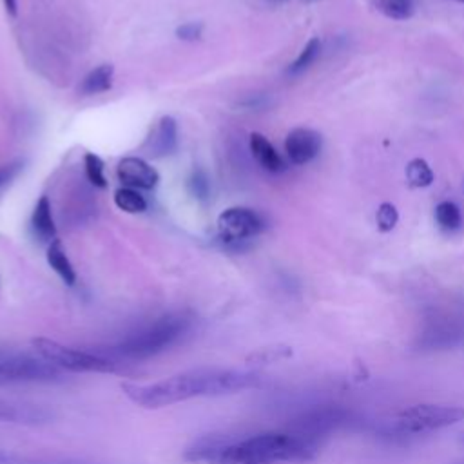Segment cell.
Here are the masks:
<instances>
[{"label": "cell", "mask_w": 464, "mask_h": 464, "mask_svg": "<svg viewBox=\"0 0 464 464\" xmlns=\"http://www.w3.org/2000/svg\"><path fill=\"white\" fill-rule=\"evenodd\" d=\"M259 384L261 375L250 370L194 368L150 384L123 382L121 390L134 404L149 410H158L198 397L228 395L256 388Z\"/></svg>", "instance_id": "6da1fadb"}, {"label": "cell", "mask_w": 464, "mask_h": 464, "mask_svg": "<svg viewBox=\"0 0 464 464\" xmlns=\"http://www.w3.org/2000/svg\"><path fill=\"white\" fill-rule=\"evenodd\" d=\"M319 444L294 431H265L245 439L227 437L216 464H276L310 460Z\"/></svg>", "instance_id": "7a4b0ae2"}, {"label": "cell", "mask_w": 464, "mask_h": 464, "mask_svg": "<svg viewBox=\"0 0 464 464\" xmlns=\"http://www.w3.org/2000/svg\"><path fill=\"white\" fill-rule=\"evenodd\" d=\"M194 314L176 310L156 317L112 344L109 350H98L116 362H138L156 357L179 344L194 326Z\"/></svg>", "instance_id": "3957f363"}, {"label": "cell", "mask_w": 464, "mask_h": 464, "mask_svg": "<svg viewBox=\"0 0 464 464\" xmlns=\"http://www.w3.org/2000/svg\"><path fill=\"white\" fill-rule=\"evenodd\" d=\"M33 352L58 368L60 372H74V373H111L118 372L120 362L103 355L102 352H89L72 346H65L58 341L47 337H36L31 341Z\"/></svg>", "instance_id": "277c9868"}, {"label": "cell", "mask_w": 464, "mask_h": 464, "mask_svg": "<svg viewBox=\"0 0 464 464\" xmlns=\"http://www.w3.org/2000/svg\"><path fill=\"white\" fill-rule=\"evenodd\" d=\"M464 420V408L446 404H415L401 410L393 419V428L399 433H430Z\"/></svg>", "instance_id": "5b68a950"}, {"label": "cell", "mask_w": 464, "mask_h": 464, "mask_svg": "<svg viewBox=\"0 0 464 464\" xmlns=\"http://www.w3.org/2000/svg\"><path fill=\"white\" fill-rule=\"evenodd\" d=\"M62 379L63 372L38 355L0 348V386L13 382H54Z\"/></svg>", "instance_id": "8992f818"}, {"label": "cell", "mask_w": 464, "mask_h": 464, "mask_svg": "<svg viewBox=\"0 0 464 464\" xmlns=\"http://www.w3.org/2000/svg\"><path fill=\"white\" fill-rule=\"evenodd\" d=\"M263 218L246 207H230L218 218V236L227 246H241L261 234Z\"/></svg>", "instance_id": "52a82bcc"}, {"label": "cell", "mask_w": 464, "mask_h": 464, "mask_svg": "<svg viewBox=\"0 0 464 464\" xmlns=\"http://www.w3.org/2000/svg\"><path fill=\"white\" fill-rule=\"evenodd\" d=\"M321 134L314 129L295 127L286 134L285 150L294 165H304L312 161L321 150Z\"/></svg>", "instance_id": "ba28073f"}, {"label": "cell", "mask_w": 464, "mask_h": 464, "mask_svg": "<svg viewBox=\"0 0 464 464\" xmlns=\"http://www.w3.org/2000/svg\"><path fill=\"white\" fill-rule=\"evenodd\" d=\"M116 176L125 187L136 190H152L160 181L158 170L136 156L123 158L116 167Z\"/></svg>", "instance_id": "9c48e42d"}, {"label": "cell", "mask_w": 464, "mask_h": 464, "mask_svg": "<svg viewBox=\"0 0 464 464\" xmlns=\"http://www.w3.org/2000/svg\"><path fill=\"white\" fill-rule=\"evenodd\" d=\"M51 419V413L34 404L14 402L0 397V422H14V424H44Z\"/></svg>", "instance_id": "30bf717a"}, {"label": "cell", "mask_w": 464, "mask_h": 464, "mask_svg": "<svg viewBox=\"0 0 464 464\" xmlns=\"http://www.w3.org/2000/svg\"><path fill=\"white\" fill-rule=\"evenodd\" d=\"M178 147V123L172 116H161L150 138L147 140V150L154 158L169 156Z\"/></svg>", "instance_id": "8fae6325"}, {"label": "cell", "mask_w": 464, "mask_h": 464, "mask_svg": "<svg viewBox=\"0 0 464 464\" xmlns=\"http://www.w3.org/2000/svg\"><path fill=\"white\" fill-rule=\"evenodd\" d=\"M250 152L254 156V160L268 172H283L285 170V161L279 156V152L274 149V145L261 134V132H252L250 140Z\"/></svg>", "instance_id": "7c38bea8"}, {"label": "cell", "mask_w": 464, "mask_h": 464, "mask_svg": "<svg viewBox=\"0 0 464 464\" xmlns=\"http://www.w3.org/2000/svg\"><path fill=\"white\" fill-rule=\"evenodd\" d=\"M31 227L34 236L42 241V243H51L56 239V225L53 219V210H51V201L47 196H42L33 210L31 216Z\"/></svg>", "instance_id": "4fadbf2b"}, {"label": "cell", "mask_w": 464, "mask_h": 464, "mask_svg": "<svg viewBox=\"0 0 464 464\" xmlns=\"http://www.w3.org/2000/svg\"><path fill=\"white\" fill-rule=\"evenodd\" d=\"M47 263L65 285L76 283V272H74L72 263L69 261L60 239H54L47 245Z\"/></svg>", "instance_id": "5bb4252c"}, {"label": "cell", "mask_w": 464, "mask_h": 464, "mask_svg": "<svg viewBox=\"0 0 464 464\" xmlns=\"http://www.w3.org/2000/svg\"><path fill=\"white\" fill-rule=\"evenodd\" d=\"M112 78H114V67L111 63H102L82 80L80 92L85 96L105 92L112 87Z\"/></svg>", "instance_id": "9a60e30c"}, {"label": "cell", "mask_w": 464, "mask_h": 464, "mask_svg": "<svg viewBox=\"0 0 464 464\" xmlns=\"http://www.w3.org/2000/svg\"><path fill=\"white\" fill-rule=\"evenodd\" d=\"M0 464H96L92 460L72 459V457H33L0 450Z\"/></svg>", "instance_id": "2e32d148"}, {"label": "cell", "mask_w": 464, "mask_h": 464, "mask_svg": "<svg viewBox=\"0 0 464 464\" xmlns=\"http://www.w3.org/2000/svg\"><path fill=\"white\" fill-rule=\"evenodd\" d=\"M114 203L120 210L129 214H140L147 210L145 198L136 188H129V187H121L114 192Z\"/></svg>", "instance_id": "e0dca14e"}, {"label": "cell", "mask_w": 464, "mask_h": 464, "mask_svg": "<svg viewBox=\"0 0 464 464\" xmlns=\"http://www.w3.org/2000/svg\"><path fill=\"white\" fill-rule=\"evenodd\" d=\"M406 178L410 187H415V188L430 187L433 183V170L422 158H413L406 165Z\"/></svg>", "instance_id": "ac0fdd59"}, {"label": "cell", "mask_w": 464, "mask_h": 464, "mask_svg": "<svg viewBox=\"0 0 464 464\" xmlns=\"http://www.w3.org/2000/svg\"><path fill=\"white\" fill-rule=\"evenodd\" d=\"M377 11L393 20H406L413 14V0H372Z\"/></svg>", "instance_id": "d6986e66"}, {"label": "cell", "mask_w": 464, "mask_h": 464, "mask_svg": "<svg viewBox=\"0 0 464 464\" xmlns=\"http://www.w3.org/2000/svg\"><path fill=\"white\" fill-rule=\"evenodd\" d=\"M435 219L439 223V227L442 230H457L462 223V218H460V210L459 207L453 203V201H440L437 207H435Z\"/></svg>", "instance_id": "ffe728a7"}, {"label": "cell", "mask_w": 464, "mask_h": 464, "mask_svg": "<svg viewBox=\"0 0 464 464\" xmlns=\"http://www.w3.org/2000/svg\"><path fill=\"white\" fill-rule=\"evenodd\" d=\"M319 51H321V42L319 38H312L308 40V44L303 47V51L299 53V56L288 65V74H299L303 72L304 69H308L315 58L319 56Z\"/></svg>", "instance_id": "44dd1931"}, {"label": "cell", "mask_w": 464, "mask_h": 464, "mask_svg": "<svg viewBox=\"0 0 464 464\" xmlns=\"http://www.w3.org/2000/svg\"><path fill=\"white\" fill-rule=\"evenodd\" d=\"M83 167H85V176L89 179V183L92 187L98 188H105L107 187V179H105V165L103 160L100 156H96L94 152H87L83 156Z\"/></svg>", "instance_id": "7402d4cb"}, {"label": "cell", "mask_w": 464, "mask_h": 464, "mask_svg": "<svg viewBox=\"0 0 464 464\" xmlns=\"http://www.w3.org/2000/svg\"><path fill=\"white\" fill-rule=\"evenodd\" d=\"M292 350L288 346H266V348H259L257 352H252L246 361L250 364H266V362H276L281 361L285 357H290Z\"/></svg>", "instance_id": "603a6c76"}, {"label": "cell", "mask_w": 464, "mask_h": 464, "mask_svg": "<svg viewBox=\"0 0 464 464\" xmlns=\"http://www.w3.org/2000/svg\"><path fill=\"white\" fill-rule=\"evenodd\" d=\"M375 221H377V228L381 232H390L393 230V227L397 225L399 221V212L395 208L393 203H381L379 208H377V214H375Z\"/></svg>", "instance_id": "cb8c5ba5"}, {"label": "cell", "mask_w": 464, "mask_h": 464, "mask_svg": "<svg viewBox=\"0 0 464 464\" xmlns=\"http://www.w3.org/2000/svg\"><path fill=\"white\" fill-rule=\"evenodd\" d=\"M188 190L198 199H207L208 198L210 183H208V178L203 170H194L192 172V176L188 178Z\"/></svg>", "instance_id": "d4e9b609"}, {"label": "cell", "mask_w": 464, "mask_h": 464, "mask_svg": "<svg viewBox=\"0 0 464 464\" xmlns=\"http://www.w3.org/2000/svg\"><path fill=\"white\" fill-rule=\"evenodd\" d=\"M201 33H203V25L199 22H187L176 29V36L181 40H187V42L198 40L201 36Z\"/></svg>", "instance_id": "484cf974"}, {"label": "cell", "mask_w": 464, "mask_h": 464, "mask_svg": "<svg viewBox=\"0 0 464 464\" xmlns=\"http://www.w3.org/2000/svg\"><path fill=\"white\" fill-rule=\"evenodd\" d=\"M22 161L16 160V161H11V163H5V165H0V188L9 183L20 170H22Z\"/></svg>", "instance_id": "4316f807"}, {"label": "cell", "mask_w": 464, "mask_h": 464, "mask_svg": "<svg viewBox=\"0 0 464 464\" xmlns=\"http://www.w3.org/2000/svg\"><path fill=\"white\" fill-rule=\"evenodd\" d=\"M2 2H4V7H5L7 14L14 18L18 14V2L16 0H2Z\"/></svg>", "instance_id": "83f0119b"}, {"label": "cell", "mask_w": 464, "mask_h": 464, "mask_svg": "<svg viewBox=\"0 0 464 464\" xmlns=\"http://www.w3.org/2000/svg\"><path fill=\"white\" fill-rule=\"evenodd\" d=\"M457 2H462V4H464V0H457Z\"/></svg>", "instance_id": "f1b7e54d"}, {"label": "cell", "mask_w": 464, "mask_h": 464, "mask_svg": "<svg viewBox=\"0 0 464 464\" xmlns=\"http://www.w3.org/2000/svg\"><path fill=\"white\" fill-rule=\"evenodd\" d=\"M462 440H464V437H462Z\"/></svg>", "instance_id": "f546056e"}, {"label": "cell", "mask_w": 464, "mask_h": 464, "mask_svg": "<svg viewBox=\"0 0 464 464\" xmlns=\"http://www.w3.org/2000/svg\"><path fill=\"white\" fill-rule=\"evenodd\" d=\"M462 464H464V462H462Z\"/></svg>", "instance_id": "4dcf8cb0"}]
</instances>
